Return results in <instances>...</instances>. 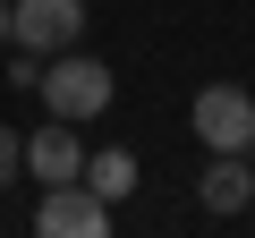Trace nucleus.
I'll list each match as a JSON object with an SVG mask.
<instances>
[{
	"instance_id": "obj_3",
	"label": "nucleus",
	"mask_w": 255,
	"mask_h": 238,
	"mask_svg": "<svg viewBox=\"0 0 255 238\" xmlns=\"http://www.w3.org/2000/svg\"><path fill=\"white\" fill-rule=\"evenodd\" d=\"M85 34V0H9V43H26V51H68Z\"/></svg>"
},
{
	"instance_id": "obj_9",
	"label": "nucleus",
	"mask_w": 255,
	"mask_h": 238,
	"mask_svg": "<svg viewBox=\"0 0 255 238\" xmlns=\"http://www.w3.org/2000/svg\"><path fill=\"white\" fill-rule=\"evenodd\" d=\"M0 43H9V0H0Z\"/></svg>"
},
{
	"instance_id": "obj_10",
	"label": "nucleus",
	"mask_w": 255,
	"mask_h": 238,
	"mask_svg": "<svg viewBox=\"0 0 255 238\" xmlns=\"http://www.w3.org/2000/svg\"><path fill=\"white\" fill-rule=\"evenodd\" d=\"M247 162H255V145H247Z\"/></svg>"
},
{
	"instance_id": "obj_5",
	"label": "nucleus",
	"mask_w": 255,
	"mask_h": 238,
	"mask_svg": "<svg viewBox=\"0 0 255 238\" xmlns=\"http://www.w3.org/2000/svg\"><path fill=\"white\" fill-rule=\"evenodd\" d=\"M26 179H43V187L85 179V136H77V119H43V128L26 136Z\"/></svg>"
},
{
	"instance_id": "obj_7",
	"label": "nucleus",
	"mask_w": 255,
	"mask_h": 238,
	"mask_svg": "<svg viewBox=\"0 0 255 238\" xmlns=\"http://www.w3.org/2000/svg\"><path fill=\"white\" fill-rule=\"evenodd\" d=\"M85 187H94L102 204H128V196H136V153H128V145L85 153Z\"/></svg>"
},
{
	"instance_id": "obj_8",
	"label": "nucleus",
	"mask_w": 255,
	"mask_h": 238,
	"mask_svg": "<svg viewBox=\"0 0 255 238\" xmlns=\"http://www.w3.org/2000/svg\"><path fill=\"white\" fill-rule=\"evenodd\" d=\"M17 170H26V136L0 119V187H17Z\"/></svg>"
},
{
	"instance_id": "obj_1",
	"label": "nucleus",
	"mask_w": 255,
	"mask_h": 238,
	"mask_svg": "<svg viewBox=\"0 0 255 238\" xmlns=\"http://www.w3.org/2000/svg\"><path fill=\"white\" fill-rule=\"evenodd\" d=\"M34 94H43V111H51V119H77V128H85V119H102V111H111V68H102L94 51H51Z\"/></svg>"
},
{
	"instance_id": "obj_2",
	"label": "nucleus",
	"mask_w": 255,
	"mask_h": 238,
	"mask_svg": "<svg viewBox=\"0 0 255 238\" xmlns=\"http://www.w3.org/2000/svg\"><path fill=\"white\" fill-rule=\"evenodd\" d=\"M196 136H204V153H247L255 145V94L247 85H204L196 94Z\"/></svg>"
},
{
	"instance_id": "obj_6",
	"label": "nucleus",
	"mask_w": 255,
	"mask_h": 238,
	"mask_svg": "<svg viewBox=\"0 0 255 238\" xmlns=\"http://www.w3.org/2000/svg\"><path fill=\"white\" fill-rule=\"evenodd\" d=\"M196 196H204V213H221V221L247 213V204H255V162H247V153H213L204 179H196Z\"/></svg>"
},
{
	"instance_id": "obj_4",
	"label": "nucleus",
	"mask_w": 255,
	"mask_h": 238,
	"mask_svg": "<svg viewBox=\"0 0 255 238\" xmlns=\"http://www.w3.org/2000/svg\"><path fill=\"white\" fill-rule=\"evenodd\" d=\"M34 230H43V238H111V204H102L85 179H68V187H43Z\"/></svg>"
}]
</instances>
